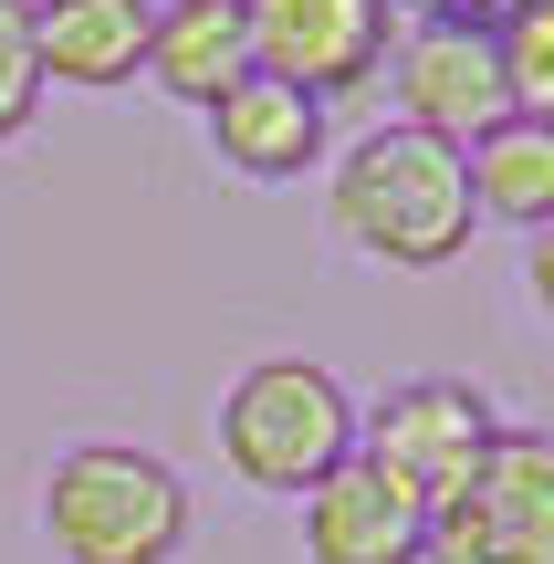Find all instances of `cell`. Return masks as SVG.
Returning <instances> with one entry per match:
<instances>
[{"instance_id": "cell-8", "label": "cell", "mask_w": 554, "mask_h": 564, "mask_svg": "<svg viewBox=\"0 0 554 564\" xmlns=\"http://www.w3.org/2000/svg\"><path fill=\"white\" fill-rule=\"evenodd\" d=\"M199 137L230 178L251 188H293L304 167H325V137H335V105L293 95L283 74H241L220 105H199Z\"/></svg>"}, {"instance_id": "cell-1", "label": "cell", "mask_w": 554, "mask_h": 564, "mask_svg": "<svg viewBox=\"0 0 554 564\" xmlns=\"http://www.w3.org/2000/svg\"><path fill=\"white\" fill-rule=\"evenodd\" d=\"M325 230L356 251L367 272H450L471 251V178H460V147L419 137V126H367V137L335 147L325 167Z\"/></svg>"}, {"instance_id": "cell-15", "label": "cell", "mask_w": 554, "mask_h": 564, "mask_svg": "<svg viewBox=\"0 0 554 564\" xmlns=\"http://www.w3.org/2000/svg\"><path fill=\"white\" fill-rule=\"evenodd\" d=\"M398 21H430V32H492V21H513L523 0H388Z\"/></svg>"}, {"instance_id": "cell-12", "label": "cell", "mask_w": 554, "mask_h": 564, "mask_svg": "<svg viewBox=\"0 0 554 564\" xmlns=\"http://www.w3.org/2000/svg\"><path fill=\"white\" fill-rule=\"evenodd\" d=\"M460 178H471V220H502L523 241L554 230V126L544 116H502L460 147Z\"/></svg>"}, {"instance_id": "cell-2", "label": "cell", "mask_w": 554, "mask_h": 564, "mask_svg": "<svg viewBox=\"0 0 554 564\" xmlns=\"http://www.w3.org/2000/svg\"><path fill=\"white\" fill-rule=\"evenodd\" d=\"M32 523L53 564H178L188 554V481L167 449L137 440H63L32 481Z\"/></svg>"}, {"instance_id": "cell-3", "label": "cell", "mask_w": 554, "mask_h": 564, "mask_svg": "<svg viewBox=\"0 0 554 564\" xmlns=\"http://www.w3.org/2000/svg\"><path fill=\"white\" fill-rule=\"evenodd\" d=\"M220 470L241 491H272V502H293V491H314L335 460L356 449V398L335 366L314 356H251L241 377L220 387Z\"/></svg>"}, {"instance_id": "cell-14", "label": "cell", "mask_w": 554, "mask_h": 564, "mask_svg": "<svg viewBox=\"0 0 554 564\" xmlns=\"http://www.w3.org/2000/svg\"><path fill=\"white\" fill-rule=\"evenodd\" d=\"M42 95H53V84H42V63H32V11L0 0V147L42 126Z\"/></svg>"}, {"instance_id": "cell-11", "label": "cell", "mask_w": 554, "mask_h": 564, "mask_svg": "<svg viewBox=\"0 0 554 564\" xmlns=\"http://www.w3.org/2000/svg\"><path fill=\"white\" fill-rule=\"evenodd\" d=\"M146 84H157L167 105H220L230 84L251 74V32H241V0H157L146 11Z\"/></svg>"}, {"instance_id": "cell-6", "label": "cell", "mask_w": 554, "mask_h": 564, "mask_svg": "<svg viewBox=\"0 0 554 564\" xmlns=\"http://www.w3.org/2000/svg\"><path fill=\"white\" fill-rule=\"evenodd\" d=\"M241 32H251V74H283L293 95L335 105L356 84H377L398 11L388 0H241Z\"/></svg>"}, {"instance_id": "cell-13", "label": "cell", "mask_w": 554, "mask_h": 564, "mask_svg": "<svg viewBox=\"0 0 554 564\" xmlns=\"http://www.w3.org/2000/svg\"><path fill=\"white\" fill-rule=\"evenodd\" d=\"M492 63H502L513 116H544L554 105V0H523L513 21H492Z\"/></svg>"}, {"instance_id": "cell-4", "label": "cell", "mask_w": 554, "mask_h": 564, "mask_svg": "<svg viewBox=\"0 0 554 564\" xmlns=\"http://www.w3.org/2000/svg\"><path fill=\"white\" fill-rule=\"evenodd\" d=\"M502 440V408L471 377H398L377 408H356V460L388 470L419 512H439Z\"/></svg>"}, {"instance_id": "cell-9", "label": "cell", "mask_w": 554, "mask_h": 564, "mask_svg": "<svg viewBox=\"0 0 554 564\" xmlns=\"http://www.w3.org/2000/svg\"><path fill=\"white\" fill-rule=\"evenodd\" d=\"M293 523H304V564H419L430 512L346 449L314 491H293Z\"/></svg>"}, {"instance_id": "cell-5", "label": "cell", "mask_w": 554, "mask_h": 564, "mask_svg": "<svg viewBox=\"0 0 554 564\" xmlns=\"http://www.w3.org/2000/svg\"><path fill=\"white\" fill-rule=\"evenodd\" d=\"M419 564H554V429L502 419L492 460L430 512Z\"/></svg>"}, {"instance_id": "cell-7", "label": "cell", "mask_w": 554, "mask_h": 564, "mask_svg": "<svg viewBox=\"0 0 554 564\" xmlns=\"http://www.w3.org/2000/svg\"><path fill=\"white\" fill-rule=\"evenodd\" d=\"M388 95H398V126H419V137L439 147H471L481 126L513 116V95H502V63H492V32H430V21H398L388 42Z\"/></svg>"}, {"instance_id": "cell-10", "label": "cell", "mask_w": 554, "mask_h": 564, "mask_svg": "<svg viewBox=\"0 0 554 564\" xmlns=\"http://www.w3.org/2000/svg\"><path fill=\"white\" fill-rule=\"evenodd\" d=\"M32 11V63L42 84H74V95H116L146 63V11L157 0H21Z\"/></svg>"}]
</instances>
